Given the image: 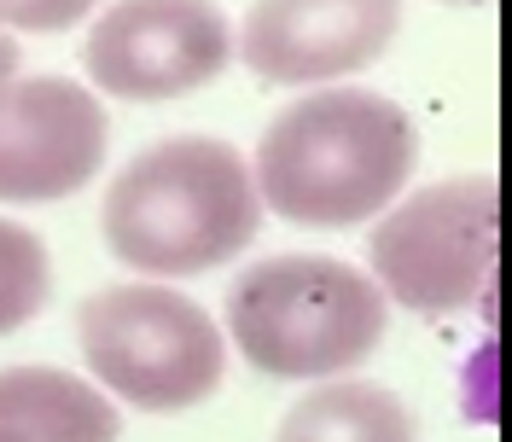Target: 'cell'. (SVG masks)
<instances>
[{
    "instance_id": "cell-6",
    "label": "cell",
    "mask_w": 512,
    "mask_h": 442,
    "mask_svg": "<svg viewBox=\"0 0 512 442\" xmlns=\"http://www.w3.org/2000/svg\"><path fill=\"white\" fill-rule=\"evenodd\" d=\"M233 59V24L216 0H117L88 30L82 64L99 94L181 99Z\"/></svg>"
},
{
    "instance_id": "cell-8",
    "label": "cell",
    "mask_w": 512,
    "mask_h": 442,
    "mask_svg": "<svg viewBox=\"0 0 512 442\" xmlns=\"http://www.w3.org/2000/svg\"><path fill=\"white\" fill-rule=\"evenodd\" d=\"M402 0H256L239 24V59L274 88H332L390 53Z\"/></svg>"
},
{
    "instance_id": "cell-7",
    "label": "cell",
    "mask_w": 512,
    "mask_h": 442,
    "mask_svg": "<svg viewBox=\"0 0 512 442\" xmlns=\"http://www.w3.org/2000/svg\"><path fill=\"white\" fill-rule=\"evenodd\" d=\"M105 105L70 76L0 88V204H53L82 192L105 163Z\"/></svg>"
},
{
    "instance_id": "cell-10",
    "label": "cell",
    "mask_w": 512,
    "mask_h": 442,
    "mask_svg": "<svg viewBox=\"0 0 512 442\" xmlns=\"http://www.w3.org/2000/svg\"><path fill=\"white\" fill-rule=\"evenodd\" d=\"M274 442H419V425L396 390L367 379H332L280 419Z\"/></svg>"
},
{
    "instance_id": "cell-2",
    "label": "cell",
    "mask_w": 512,
    "mask_h": 442,
    "mask_svg": "<svg viewBox=\"0 0 512 442\" xmlns=\"http://www.w3.org/2000/svg\"><path fill=\"white\" fill-rule=\"evenodd\" d=\"M262 227L251 163L216 134H175L146 146L105 192V245L146 280H187L222 268Z\"/></svg>"
},
{
    "instance_id": "cell-9",
    "label": "cell",
    "mask_w": 512,
    "mask_h": 442,
    "mask_svg": "<svg viewBox=\"0 0 512 442\" xmlns=\"http://www.w3.org/2000/svg\"><path fill=\"white\" fill-rule=\"evenodd\" d=\"M123 419L99 384L59 367L0 373V442H117Z\"/></svg>"
},
{
    "instance_id": "cell-13",
    "label": "cell",
    "mask_w": 512,
    "mask_h": 442,
    "mask_svg": "<svg viewBox=\"0 0 512 442\" xmlns=\"http://www.w3.org/2000/svg\"><path fill=\"white\" fill-rule=\"evenodd\" d=\"M12 76H18V47H12V41L0 35V88H6Z\"/></svg>"
},
{
    "instance_id": "cell-4",
    "label": "cell",
    "mask_w": 512,
    "mask_h": 442,
    "mask_svg": "<svg viewBox=\"0 0 512 442\" xmlns=\"http://www.w3.org/2000/svg\"><path fill=\"white\" fill-rule=\"evenodd\" d=\"M76 338L99 390L146 413L198 408L227 373L222 326L175 285H105L76 309Z\"/></svg>"
},
{
    "instance_id": "cell-14",
    "label": "cell",
    "mask_w": 512,
    "mask_h": 442,
    "mask_svg": "<svg viewBox=\"0 0 512 442\" xmlns=\"http://www.w3.org/2000/svg\"><path fill=\"white\" fill-rule=\"evenodd\" d=\"M443 6H489V0H443Z\"/></svg>"
},
{
    "instance_id": "cell-11",
    "label": "cell",
    "mask_w": 512,
    "mask_h": 442,
    "mask_svg": "<svg viewBox=\"0 0 512 442\" xmlns=\"http://www.w3.org/2000/svg\"><path fill=\"white\" fill-rule=\"evenodd\" d=\"M53 291V262H47V245L35 239L30 227L0 216V338L30 326L41 315Z\"/></svg>"
},
{
    "instance_id": "cell-5",
    "label": "cell",
    "mask_w": 512,
    "mask_h": 442,
    "mask_svg": "<svg viewBox=\"0 0 512 442\" xmlns=\"http://www.w3.org/2000/svg\"><path fill=\"white\" fill-rule=\"evenodd\" d=\"M495 210L501 192L489 175H454L384 210L367 233L373 285L384 291V303H402L414 315L472 309L495 280Z\"/></svg>"
},
{
    "instance_id": "cell-12",
    "label": "cell",
    "mask_w": 512,
    "mask_h": 442,
    "mask_svg": "<svg viewBox=\"0 0 512 442\" xmlns=\"http://www.w3.org/2000/svg\"><path fill=\"white\" fill-rule=\"evenodd\" d=\"M99 0H0V35L6 30H30V35H53L70 30L94 12Z\"/></svg>"
},
{
    "instance_id": "cell-3",
    "label": "cell",
    "mask_w": 512,
    "mask_h": 442,
    "mask_svg": "<svg viewBox=\"0 0 512 442\" xmlns=\"http://www.w3.org/2000/svg\"><path fill=\"white\" fill-rule=\"evenodd\" d=\"M384 326L390 303L373 274L338 256H268L227 285V332L268 379L332 384L379 355Z\"/></svg>"
},
{
    "instance_id": "cell-1",
    "label": "cell",
    "mask_w": 512,
    "mask_h": 442,
    "mask_svg": "<svg viewBox=\"0 0 512 442\" xmlns=\"http://www.w3.org/2000/svg\"><path fill=\"white\" fill-rule=\"evenodd\" d=\"M414 158V123L396 99L373 88H320L262 128L251 181L256 198L297 227H361L402 198Z\"/></svg>"
}]
</instances>
